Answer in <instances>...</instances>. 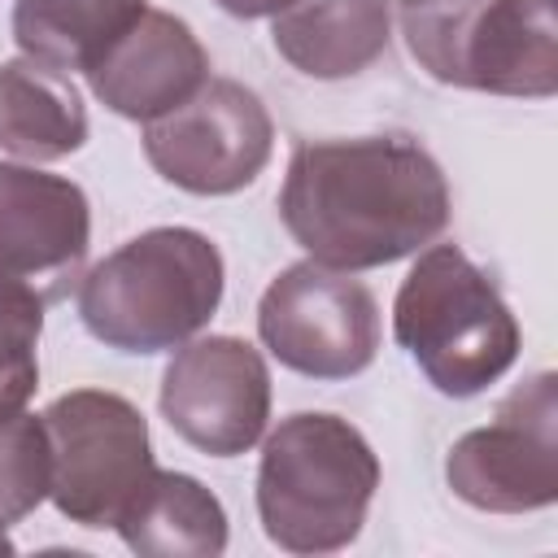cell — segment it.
I'll return each instance as SVG.
<instances>
[{"label":"cell","mask_w":558,"mask_h":558,"mask_svg":"<svg viewBox=\"0 0 558 558\" xmlns=\"http://www.w3.org/2000/svg\"><path fill=\"white\" fill-rule=\"evenodd\" d=\"M449 183L414 135L296 144L279 187L288 235L331 270L414 257L449 227Z\"/></svg>","instance_id":"1"},{"label":"cell","mask_w":558,"mask_h":558,"mask_svg":"<svg viewBox=\"0 0 558 558\" xmlns=\"http://www.w3.org/2000/svg\"><path fill=\"white\" fill-rule=\"evenodd\" d=\"M222 283L227 266L205 231L153 227L78 279V318L105 349L166 353L218 314Z\"/></svg>","instance_id":"2"},{"label":"cell","mask_w":558,"mask_h":558,"mask_svg":"<svg viewBox=\"0 0 558 558\" xmlns=\"http://www.w3.org/2000/svg\"><path fill=\"white\" fill-rule=\"evenodd\" d=\"M375 488L379 458L349 418L288 414L262 445L257 519L288 554H336L357 541Z\"/></svg>","instance_id":"3"},{"label":"cell","mask_w":558,"mask_h":558,"mask_svg":"<svg viewBox=\"0 0 558 558\" xmlns=\"http://www.w3.org/2000/svg\"><path fill=\"white\" fill-rule=\"evenodd\" d=\"M392 336L445 397H480L519 357V318L501 288L458 248L427 244L397 288Z\"/></svg>","instance_id":"4"},{"label":"cell","mask_w":558,"mask_h":558,"mask_svg":"<svg viewBox=\"0 0 558 558\" xmlns=\"http://www.w3.org/2000/svg\"><path fill=\"white\" fill-rule=\"evenodd\" d=\"M401 35L436 83L527 100L558 92L554 0H410Z\"/></svg>","instance_id":"5"},{"label":"cell","mask_w":558,"mask_h":558,"mask_svg":"<svg viewBox=\"0 0 558 558\" xmlns=\"http://www.w3.org/2000/svg\"><path fill=\"white\" fill-rule=\"evenodd\" d=\"M39 418L52 453L48 497L61 519L78 527H113L157 471L140 405L109 388H74Z\"/></svg>","instance_id":"6"},{"label":"cell","mask_w":558,"mask_h":558,"mask_svg":"<svg viewBox=\"0 0 558 558\" xmlns=\"http://www.w3.org/2000/svg\"><path fill=\"white\" fill-rule=\"evenodd\" d=\"M257 336L296 375L353 379L375 362L379 305L362 279L310 257L266 283Z\"/></svg>","instance_id":"7"},{"label":"cell","mask_w":558,"mask_h":558,"mask_svg":"<svg viewBox=\"0 0 558 558\" xmlns=\"http://www.w3.org/2000/svg\"><path fill=\"white\" fill-rule=\"evenodd\" d=\"M453 497L488 514H532L558 501V379L519 384L488 427L453 440L445 458Z\"/></svg>","instance_id":"8"},{"label":"cell","mask_w":558,"mask_h":558,"mask_svg":"<svg viewBox=\"0 0 558 558\" xmlns=\"http://www.w3.org/2000/svg\"><path fill=\"white\" fill-rule=\"evenodd\" d=\"M275 148V122L262 96L235 78H205L183 105L144 122L148 166L192 192L231 196L248 187Z\"/></svg>","instance_id":"9"},{"label":"cell","mask_w":558,"mask_h":558,"mask_svg":"<svg viewBox=\"0 0 558 558\" xmlns=\"http://www.w3.org/2000/svg\"><path fill=\"white\" fill-rule=\"evenodd\" d=\"M166 423L209 458L248 453L270 418L266 357L240 336H201L179 344L161 375Z\"/></svg>","instance_id":"10"},{"label":"cell","mask_w":558,"mask_h":558,"mask_svg":"<svg viewBox=\"0 0 558 558\" xmlns=\"http://www.w3.org/2000/svg\"><path fill=\"white\" fill-rule=\"evenodd\" d=\"M87 248V192L31 161H0V275L26 283L44 305H52L83 279Z\"/></svg>","instance_id":"11"},{"label":"cell","mask_w":558,"mask_h":558,"mask_svg":"<svg viewBox=\"0 0 558 558\" xmlns=\"http://www.w3.org/2000/svg\"><path fill=\"white\" fill-rule=\"evenodd\" d=\"M209 78V57L192 26L166 9H144L126 35L87 70V83L105 109L131 122H153L183 105Z\"/></svg>","instance_id":"12"},{"label":"cell","mask_w":558,"mask_h":558,"mask_svg":"<svg viewBox=\"0 0 558 558\" xmlns=\"http://www.w3.org/2000/svg\"><path fill=\"white\" fill-rule=\"evenodd\" d=\"M392 39L388 0H288L270 22L275 52L310 78H353Z\"/></svg>","instance_id":"13"},{"label":"cell","mask_w":558,"mask_h":558,"mask_svg":"<svg viewBox=\"0 0 558 558\" xmlns=\"http://www.w3.org/2000/svg\"><path fill=\"white\" fill-rule=\"evenodd\" d=\"M87 144V109L65 70L35 57L0 61V148L44 166Z\"/></svg>","instance_id":"14"},{"label":"cell","mask_w":558,"mask_h":558,"mask_svg":"<svg viewBox=\"0 0 558 558\" xmlns=\"http://www.w3.org/2000/svg\"><path fill=\"white\" fill-rule=\"evenodd\" d=\"M113 527L148 558H218L227 549L222 501L183 471H153Z\"/></svg>","instance_id":"15"},{"label":"cell","mask_w":558,"mask_h":558,"mask_svg":"<svg viewBox=\"0 0 558 558\" xmlns=\"http://www.w3.org/2000/svg\"><path fill=\"white\" fill-rule=\"evenodd\" d=\"M148 0H17L13 39L22 57L52 70H92L105 48L135 26Z\"/></svg>","instance_id":"16"},{"label":"cell","mask_w":558,"mask_h":558,"mask_svg":"<svg viewBox=\"0 0 558 558\" xmlns=\"http://www.w3.org/2000/svg\"><path fill=\"white\" fill-rule=\"evenodd\" d=\"M44 301L26 283L0 275V414H17L39 388Z\"/></svg>","instance_id":"17"},{"label":"cell","mask_w":558,"mask_h":558,"mask_svg":"<svg viewBox=\"0 0 558 558\" xmlns=\"http://www.w3.org/2000/svg\"><path fill=\"white\" fill-rule=\"evenodd\" d=\"M52 484V453L44 418L0 414V532L22 523Z\"/></svg>","instance_id":"18"},{"label":"cell","mask_w":558,"mask_h":558,"mask_svg":"<svg viewBox=\"0 0 558 558\" xmlns=\"http://www.w3.org/2000/svg\"><path fill=\"white\" fill-rule=\"evenodd\" d=\"M214 4L231 17H275L288 0H214Z\"/></svg>","instance_id":"19"},{"label":"cell","mask_w":558,"mask_h":558,"mask_svg":"<svg viewBox=\"0 0 558 558\" xmlns=\"http://www.w3.org/2000/svg\"><path fill=\"white\" fill-rule=\"evenodd\" d=\"M401 4H410V0H401Z\"/></svg>","instance_id":"20"}]
</instances>
